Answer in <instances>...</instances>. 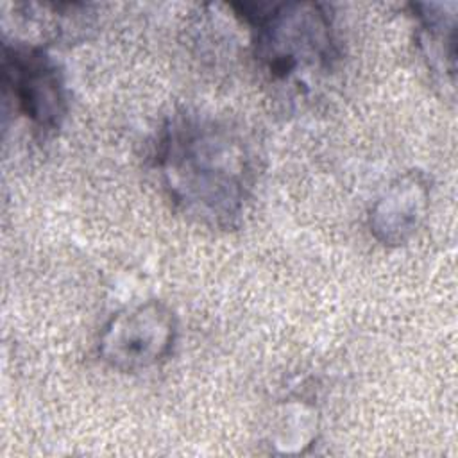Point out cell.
<instances>
[{"mask_svg": "<svg viewBox=\"0 0 458 458\" xmlns=\"http://www.w3.org/2000/svg\"><path fill=\"white\" fill-rule=\"evenodd\" d=\"M259 159L240 125L200 113L172 114L152 148V168L166 199L209 229L240 225L258 184Z\"/></svg>", "mask_w": 458, "mask_h": 458, "instance_id": "cell-1", "label": "cell"}, {"mask_svg": "<svg viewBox=\"0 0 458 458\" xmlns=\"http://www.w3.org/2000/svg\"><path fill=\"white\" fill-rule=\"evenodd\" d=\"M247 29L258 68L277 86H311L338 57L331 7L318 2L227 4Z\"/></svg>", "mask_w": 458, "mask_h": 458, "instance_id": "cell-2", "label": "cell"}, {"mask_svg": "<svg viewBox=\"0 0 458 458\" xmlns=\"http://www.w3.org/2000/svg\"><path fill=\"white\" fill-rule=\"evenodd\" d=\"M2 82L16 111L41 134L55 132L68 114L63 70L45 47L23 39L2 45Z\"/></svg>", "mask_w": 458, "mask_h": 458, "instance_id": "cell-3", "label": "cell"}, {"mask_svg": "<svg viewBox=\"0 0 458 458\" xmlns=\"http://www.w3.org/2000/svg\"><path fill=\"white\" fill-rule=\"evenodd\" d=\"M177 338V317L161 301L116 311L102 327L98 358L120 372H140L168 358Z\"/></svg>", "mask_w": 458, "mask_h": 458, "instance_id": "cell-4", "label": "cell"}, {"mask_svg": "<svg viewBox=\"0 0 458 458\" xmlns=\"http://www.w3.org/2000/svg\"><path fill=\"white\" fill-rule=\"evenodd\" d=\"M429 200L431 182L424 172L410 170L395 177L370 206L372 236L386 247L408 243L422 225Z\"/></svg>", "mask_w": 458, "mask_h": 458, "instance_id": "cell-5", "label": "cell"}, {"mask_svg": "<svg viewBox=\"0 0 458 458\" xmlns=\"http://www.w3.org/2000/svg\"><path fill=\"white\" fill-rule=\"evenodd\" d=\"M417 21V41L429 70L454 84L456 72V2H415L408 5Z\"/></svg>", "mask_w": 458, "mask_h": 458, "instance_id": "cell-6", "label": "cell"}]
</instances>
